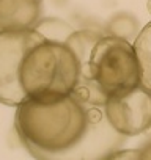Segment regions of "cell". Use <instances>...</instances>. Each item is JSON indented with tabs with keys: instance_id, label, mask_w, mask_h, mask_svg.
<instances>
[{
	"instance_id": "obj_1",
	"label": "cell",
	"mask_w": 151,
	"mask_h": 160,
	"mask_svg": "<svg viewBox=\"0 0 151 160\" xmlns=\"http://www.w3.org/2000/svg\"><path fill=\"white\" fill-rule=\"evenodd\" d=\"M16 108L18 137L33 157L76 158L90 127L87 105L66 94L27 99Z\"/></svg>"
},
{
	"instance_id": "obj_2",
	"label": "cell",
	"mask_w": 151,
	"mask_h": 160,
	"mask_svg": "<svg viewBox=\"0 0 151 160\" xmlns=\"http://www.w3.org/2000/svg\"><path fill=\"white\" fill-rule=\"evenodd\" d=\"M81 78V63L66 42L43 41L32 47L21 68V83L29 99L71 94Z\"/></svg>"
},
{
	"instance_id": "obj_3",
	"label": "cell",
	"mask_w": 151,
	"mask_h": 160,
	"mask_svg": "<svg viewBox=\"0 0 151 160\" xmlns=\"http://www.w3.org/2000/svg\"><path fill=\"white\" fill-rule=\"evenodd\" d=\"M81 77L93 78L109 98L137 87L140 68L134 44L104 33L95 44L88 66Z\"/></svg>"
},
{
	"instance_id": "obj_4",
	"label": "cell",
	"mask_w": 151,
	"mask_h": 160,
	"mask_svg": "<svg viewBox=\"0 0 151 160\" xmlns=\"http://www.w3.org/2000/svg\"><path fill=\"white\" fill-rule=\"evenodd\" d=\"M46 41L35 28L0 32V104L18 107L29 98L21 83V68L32 47Z\"/></svg>"
},
{
	"instance_id": "obj_5",
	"label": "cell",
	"mask_w": 151,
	"mask_h": 160,
	"mask_svg": "<svg viewBox=\"0 0 151 160\" xmlns=\"http://www.w3.org/2000/svg\"><path fill=\"white\" fill-rule=\"evenodd\" d=\"M110 126L124 137H134L151 129V91L137 87L110 96L104 105Z\"/></svg>"
},
{
	"instance_id": "obj_6",
	"label": "cell",
	"mask_w": 151,
	"mask_h": 160,
	"mask_svg": "<svg viewBox=\"0 0 151 160\" xmlns=\"http://www.w3.org/2000/svg\"><path fill=\"white\" fill-rule=\"evenodd\" d=\"M41 10L43 0H0V32L33 28Z\"/></svg>"
},
{
	"instance_id": "obj_7",
	"label": "cell",
	"mask_w": 151,
	"mask_h": 160,
	"mask_svg": "<svg viewBox=\"0 0 151 160\" xmlns=\"http://www.w3.org/2000/svg\"><path fill=\"white\" fill-rule=\"evenodd\" d=\"M104 33L96 30H74L66 39V46L76 53L81 63V74L87 69L91 50Z\"/></svg>"
},
{
	"instance_id": "obj_8",
	"label": "cell",
	"mask_w": 151,
	"mask_h": 160,
	"mask_svg": "<svg viewBox=\"0 0 151 160\" xmlns=\"http://www.w3.org/2000/svg\"><path fill=\"white\" fill-rule=\"evenodd\" d=\"M140 68V83L151 91V22H148L132 42Z\"/></svg>"
},
{
	"instance_id": "obj_9",
	"label": "cell",
	"mask_w": 151,
	"mask_h": 160,
	"mask_svg": "<svg viewBox=\"0 0 151 160\" xmlns=\"http://www.w3.org/2000/svg\"><path fill=\"white\" fill-rule=\"evenodd\" d=\"M140 30L142 28L138 25V19L134 14L126 13V11H118L107 21L104 33L126 39L129 42H134Z\"/></svg>"
},
{
	"instance_id": "obj_10",
	"label": "cell",
	"mask_w": 151,
	"mask_h": 160,
	"mask_svg": "<svg viewBox=\"0 0 151 160\" xmlns=\"http://www.w3.org/2000/svg\"><path fill=\"white\" fill-rule=\"evenodd\" d=\"M33 28L36 32H39L46 39L55 41V42H66L69 35L74 32L71 24H68L61 19H57V18L39 19Z\"/></svg>"
},
{
	"instance_id": "obj_11",
	"label": "cell",
	"mask_w": 151,
	"mask_h": 160,
	"mask_svg": "<svg viewBox=\"0 0 151 160\" xmlns=\"http://www.w3.org/2000/svg\"><path fill=\"white\" fill-rule=\"evenodd\" d=\"M106 158H126V160H138L142 158V151L138 149H117L107 154Z\"/></svg>"
},
{
	"instance_id": "obj_12",
	"label": "cell",
	"mask_w": 151,
	"mask_h": 160,
	"mask_svg": "<svg viewBox=\"0 0 151 160\" xmlns=\"http://www.w3.org/2000/svg\"><path fill=\"white\" fill-rule=\"evenodd\" d=\"M142 158L151 160V140L142 148Z\"/></svg>"
},
{
	"instance_id": "obj_13",
	"label": "cell",
	"mask_w": 151,
	"mask_h": 160,
	"mask_svg": "<svg viewBox=\"0 0 151 160\" xmlns=\"http://www.w3.org/2000/svg\"><path fill=\"white\" fill-rule=\"evenodd\" d=\"M146 8H148V11L151 13V0H148V3H146Z\"/></svg>"
}]
</instances>
